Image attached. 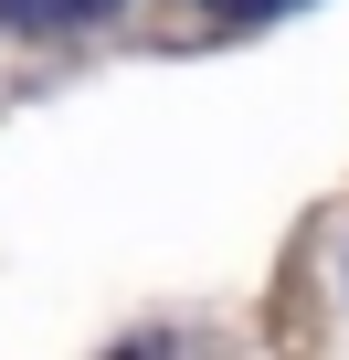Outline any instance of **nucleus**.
Returning a JSON list of instances; mask_svg holds the SVG:
<instances>
[{
    "label": "nucleus",
    "instance_id": "2",
    "mask_svg": "<svg viewBox=\"0 0 349 360\" xmlns=\"http://www.w3.org/2000/svg\"><path fill=\"white\" fill-rule=\"evenodd\" d=\"M212 11H233V22H265V11H286V0H212Z\"/></svg>",
    "mask_w": 349,
    "mask_h": 360
},
{
    "label": "nucleus",
    "instance_id": "1",
    "mask_svg": "<svg viewBox=\"0 0 349 360\" xmlns=\"http://www.w3.org/2000/svg\"><path fill=\"white\" fill-rule=\"evenodd\" d=\"M117 11V0H0V22H22V32H64V22H96Z\"/></svg>",
    "mask_w": 349,
    "mask_h": 360
}]
</instances>
